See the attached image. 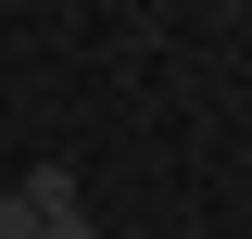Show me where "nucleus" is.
Listing matches in <instances>:
<instances>
[{"label": "nucleus", "instance_id": "nucleus-2", "mask_svg": "<svg viewBox=\"0 0 252 239\" xmlns=\"http://www.w3.org/2000/svg\"><path fill=\"white\" fill-rule=\"evenodd\" d=\"M51 239H101V227H89V214H63V227H51Z\"/></svg>", "mask_w": 252, "mask_h": 239}, {"label": "nucleus", "instance_id": "nucleus-1", "mask_svg": "<svg viewBox=\"0 0 252 239\" xmlns=\"http://www.w3.org/2000/svg\"><path fill=\"white\" fill-rule=\"evenodd\" d=\"M0 239H38V202H26V189H0Z\"/></svg>", "mask_w": 252, "mask_h": 239}]
</instances>
